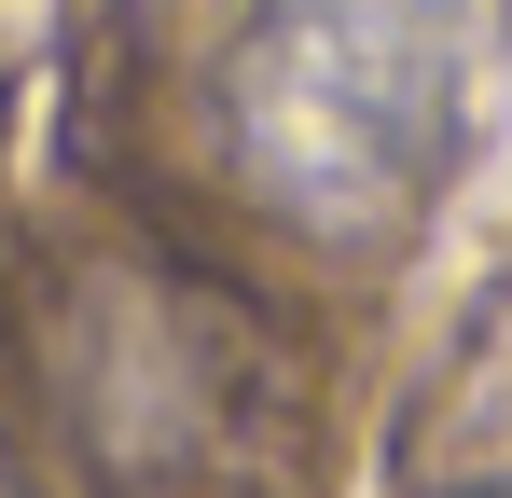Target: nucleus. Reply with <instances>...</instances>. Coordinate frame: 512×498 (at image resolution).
Returning a JSON list of instances; mask_svg holds the SVG:
<instances>
[{
  "mask_svg": "<svg viewBox=\"0 0 512 498\" xmlns=\"http://www.w3.org/2000/svg\"><path fill=\"white\" fill-rule=\"evenodd\" d=\"M0 498H28V485H14V471H0Z\"/></svg>",
  "mask_w": 512,
  "mask_h": 498,
  "instance_id": "20e7f679",
  "label": "nucleus"
},
{
  "mask_svg": "<svg viewBox=\"0 0 512 498\" xmlns=\"http://www.w3.org/2000/svg\"><path fill=\"white\" fill-rule=\"evenodd\" d=\"M457 498H512V485H457Z\"/></svg>",
  "mask_w": 512,
  "mask_h": 498,
  "instance_id": "7ed1b4c3",
  "label": "nucleus"
},
{
  "mask_svg": "<svg viewBox=\"0 0 512 498\" xmlns=\"http://www.w3.org/2000/svg\"><path fill=\"white\" fill-rule=\"evenodd\" d=\"M499 28L512 0H236L208 70L236 194L319 249H388L471 153Z\"/></svg>",
  "mask_w": 512,
  "mask_h": 498,
  "instance_id": "f257e3e1",
  "label": "nucleus"
},
{
  "mask_svg": "<svg viewBox=\"0 0 512 498\" xmlns=\"http://www.w3.org/2000/svg\"><path fill=\"white\" fill-rule=\"evenodd\" d=\"M70 429L125 498H180V485H250L263 457L291 443V360L250 332V305H222L208 277H153V263H111L70 305Z\"/></svg>",
  "mask_w": 512,
  "mask_h": 498,
  "instance_id": "f03ea898",
  "label": "nucleus"
}]
</instances>
